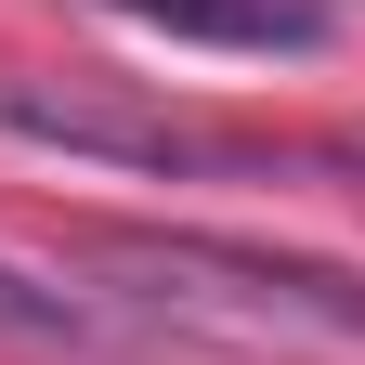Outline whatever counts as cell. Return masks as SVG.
Returning a JSON list of instances; mask_svg holds the SVG:
<instances>
[{
    "instance_id": "3957f363",
    "label": "cell",
    "mask_w": 365,
    "mask_h": 365,
    "mask_svg": "<svg viewBox=\"0 0 365 365\" xmlns=\"http://www.w3.org/2000/svg\"><path fill=\"white\" fill-rule=\"evenodd\" d=\"M118 26H157V39H209V53H327V0H91Z\"/></svg>"
},
{
    "instance_id": "6da1fadb",
    "label": "cell",
    "mask_w": 365,
    "mask_h": 365,
    "mask_svg": "<svg viewBox=\"0 0 365 365\" xmlns=\"http://www.w3.org/2000/svg\"><path fill=\"white\" fill-rule=\"evenodd\" d=\"M105 274H130L144 300L196 313L222 339H339L365 352V274L287 261V248H222V235H78Z\"/></svg>"
},
{
    "instance_id": "277c9868",
    "label": "cell",
    "mask_w": 365,
    "mask_h": 365,
    "mask_svg": "<svg viewBox=\"0 0 365 365\" xmlns=\"http://www.w3.org/2000/svg\"><path fill=\"white\" fill-rule=\"evenodd\" d=\"M0 339H39V352H91L105 327L66 300V287H26V274H0Z\"/></svg>"
},
{
    "instance_id": "7a4b0ae2",
    "label": "cell",
    "mask_w": 365,
    "mask_h": 365,
    "mask_svg": "<svg viewBox=\"0 0 365 365\" xmlns=\"http://www.w3.org/2000/svg\"><path fill=\"white\" fill-rule=\"evenodd\" d=\"M0 130L66 144V157H118V170H196L209 157L170 105H130V91H91V78H0Z\"/></svg>"
}]
</instances>
